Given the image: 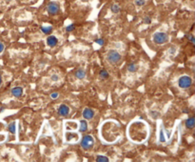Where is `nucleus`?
Instances as JSON below:
<instances>
[{
	"label": "nucleus",
	"instance_id": "1",
	"mask_svg": "<svg viewBox=\"0 0 195 162\" xmlns=\"http://www.w3.org/2000/svg\"><path fill=\"white\" fill-rule=\"evenodd\" d=\"M107 58H108V62L111 63V64H117V63L120 61V59H121V55H120L118 51L112 50V51H110L108 53Z\"/></svg>",
	"mask_w": 195,
	"mask_h": 162
},
{
	"label": "nucleus",
	"instance_id": "2",
	"mask_svg": "<svg viewBox=\"0 0 195 162\" xmlns=\"http://www.w3.org/2000/svg\"><path fill=\"white\" fill-rule=\"evenodd\" d=\"M168 40H169V36L167 33L162 32H158L156 33H154L153 36V41L157 44H164L166 42H168Z\"/></svg>",
	"mask_w": 195,
	"mask_h": 162
},
{
	"label": "nucleus",
	"instance_id": "3",
	"mask_svg": "<svg viewBox=\"0 0 195 162\" xmlns=\"http://www.w3.org/2000/svg\"><path fill=\"white\" fill-rule=\"evenodd\" d=\"M178 85L182 89H188V88H190L192 85V79L190 76H184L179 78Z\"/></svg>",
	"mask_w": 195,
	"mask_h": 162
},
{
	"label": "nucleus",
	"instance_id": "4",
	"mask_svg": "<svg viewBox=\"0 0 195 162\" xmlns=\"http://www.w3.org/2000/svg\"><path fill=\"white\" fill-rule=\"evenodd\" d=\"M93 143H94V140L91 136H85L83 137V139L81 141V146L86 149V150H89V149H91L93 146Z\"/></svg>",
	"mask_w": 195,
	"mask_h": 162
},
{
	"label": "nucleus",
	"instance_id": "5",
	"mask_svg": "<svg viewBox=\"0 0 195 162\" xmlns=\"http://www.w3.org/2000/svg\"><path fill=\"white\" fill-rule=\"evenodd\" d=\"M59 10H60V7H59V5L57 4L56 2H50V3H49L48 7H47L48 13L50 14H53V15L58 14Z\"/></svg>",
	"mask_w": 195,
	"mask_h": 162
},
{
	"label": "nucleus",
	"instance_id": "6",
	"mask_svg": "<svg viewBox=\"0 0 195 162\" xmlns=\"http://www.w3.org/2000/svg\"><path fill=\"white\" fill-rule=\"evenodd\" d=\"M58 114L61 117H68L69 114H70V108H69V106L63 104L58 108Z\"/></svg>",
	"mask_w": 195,
	"mask_h": 162
},
{
	"label": "nucleus",
	"instance_id": "7",
	"mask_svg": "<svg viewBox=\"0 0 195 162\" xmlns=\"http://www.w3.org/2000/svg\"><path fill=\"white\" fill-rule=\"evenodd\" d=\"M83 117L85 119H91L93 117H94V111L93 109H90V108H86L83 112Z\"/></svg>",
	"mask_w": 195,
	"mask_h": 162
},
{
	"label": "nucleus",
	"instance_id": "8",
	"mask_svg": "<svg viewBox=\"0 0 195 162\" xmlns=\"http://www.w3.org/2000/svg\"><path fill=\"white\" fill-rule=\"evenodd\" d=\"M57 43H58V40H57V38L55 36H48V38H47V44H48L49 47L53 48V47H55V46L57 45Z\"/></svg>",
	"mask_w": 195,
	"mask_h": 162
},
{
	"label": "nucleus",
	"instance_id": "9",
	"mask_svg": "<svg viewBox=\"0 0 195 162\" xmlns=\"http://www.w3.org/2000/svg\"><path fill=\"white\" fill-rule=\"evenodd\" d=\"M11 95L15 97H20L23 95V88L22 87H14L11 89Z\"/></svg>",
	"mask_w": 195,
	"mask_h": 162
},
{
	"label": "nucleus",
	"instance_id": "10",
	"mask_svg": "<svg viewBox=\"0 0 195 162\" xmlns=\"http://www.w3.org/2000/svg\"><path fill=\"white\" fill-rule=\"evenodd\" d=\"M74 76H75V77L78 78V79H83L86 76V72L84 70H82V69H79V70H77L75 72Z\"/></svg>",
	"mask_w": 195,
	"mask_h": 162
},
{
	"label": "nucleus",
	"instance_id": "11",
	"mask_svg": "<svg viewBox=\"0 0 195 162\" xmlns=\"http://www.w3.org/2000/svg\"><path fill=\"white\" fill-rule=\"evenodd\" d=\"M88 130V123L86 120H81L80 121V128H79V131L81 132H84Z\"/></svg>",
	"mask_w": 195,
	"mask_h": 162
},
{
	"label": "nucleus",
	"instance_id": "12",
	"mask_svg": "<svg viewBox=\"0 0 195 162\" xmlns=\"http://www.w3.org/2000/svg\"><path fill=\"white\" fill-rule=\"evenodd\" d=\"M139 69V66L137 64H134V63H131L128 66V71L130 72V73H134V72H137Z\"/></svg>",
	"mask_w": 195,
	"mask_h": 162
},
{
	"label": "nucleus",
	"instance_id": "13",
	"mask_svg": "<svg viewBox=\"0 0 195 162\" xmlns=\"http://www.w3.org/2000/svg\"><path fill=\"white\" fill-rule=\"evenodd\" d=\"M186 126L188 129H192L194 127V117H190L186 121Z\"/></svg>",
	"mask_w": 195,
	"mask_h": 162
},
{
	"label": "nucleus",
	"instance_id": "14",
	"mask_svg": "<svg viewBox=\"0 0 195 162\" xmlns=\"http://www.w3.org/2000/svg\"><path fill=\"white\" fill-rule=\"evenodd\" d=\"M8 130H9V132H11V134L14 135V134H15V132H16V129H15V123H14V122L10 123V124H9V127H8Z\"/></svg>",
	"mask_w": 195,
	"mask_h": 162
},
{
	"label": "nucleus",
	"instance_id": "15",
	"mask_svg": "<svg viewBox=\"0 0 195 162\" xmlns=\"http://www.w3.org/2000/svg\"><path fill=\"white\" fill-rule=\"evenodd\" d=\"M41 31H42V33H45V34H49V33H50L51 32H53V27H51V26H49V27H42V28H41Z\"/></svg>",
	"mask_w": 195,
	"mask_h": 162
},
{
	"label": "nucleus",
	"instance_id": "16",
	"mask_svg": "<svg viewBox=\"0 0 195 162\" xmlns=\"http://www.w3.org/2000/svg\"><path fill=\"white\" fill-rule=\"evenodd\" d=\"M111 11H112L113 14H118L120 11V7L117 4H113L111 7Z\"/></svg>",
	"mask_w": 195,
	"mask_h": 162
},
{
	"label": "nucleus",
	"instance_id": "17",
	"mask_svg": "<svg viewBox=\"0 0 195 162\" xmlns=\"http://www.w3.org/2000/svg\"><path fill=\"white\" fill-rule=\"evenodd\" d=\"M100 77L102 79H107L108 77V73L106 70H101L100 71Z\"/></svg>",
	"mask_w": 195,
	"mask_h": 162
},
{
	"label": "nucleus",
	"instance_id": "18",
	"mask_svg": "<svg viewBox=\"0 0 195 162\" xmlns=\"http://www.w3.org/2000/svg\"><path fill=\"white\" fill-rule=\"evenodd\" d=\"M96 161H99V162H108V158L107 157H103V155H98L96 158Z\"/></svg>",
	"mask_w": 195,
	"mask_h": 162
},
{
	"label": "nucleus",
	"instance_id": "19",
	"mask_svg": "<svg viewBox=\"0 0 195 162\" xmlns=\"http://www.w3.org/2000/svg\"><path fill=\"white\" fill-rule=\"evenodd\" d=\"M74 29H75V25H74V24H71V25H69V26L66 28V31H67L68 33H70V32H72Z\"/></svg>",
	"mask_w": 195,
	"mask_h": 162
},
{
	"label": "nucleus",
	"instance_id": "20",
	"mask_svg": "<svg viewBox=\"0 0 195 162\" xmlns=\"http://www.w3.org/2000/svg\"><path fill=\"white\" fill-rule=\"evenodd\" d=\"M146 3V0H135V4L137 6H144Z\"/></svg>",
	"mask_w": 195,
	"mask_h": 162
},
{
	"label": "nucleus",
	"instance_id": "21",
	"mask_svg": "<svg viewBox=\"0 0 195 162\" xmlns=\"http://www.w3.org/2000/svg\"><path fill=\"white\" fill-rule=\"evenodd\" d=\"M186 37L187 38V39H190V41L194 44V42H195V40H194V36H192V34H187L186 36Z\"/></svg>",
	"mask_w": 195,
	"mask_h": 162
},
{
	"label": "nucleus",
	"instance_id": "22",
	"mask_svg": "<svg viewBox=\"0 0 195 162\" xmlns=\"http://www.w3.org/2000/svg\"><path fill=\"white\" fill-rule=\"evenodd\" d=\"M144 22L146 23V24H151V18L150 16H146L145 19H144Z\"/></svg>",
	"mask_w": 195,
	"mask_h": 162
},
{
	"label": "nucleus",
	"instance_id": "23",
	"mask_svg": "<svg viewBox=\"0 0 195 162\" xmlns=\"http://www.w3.org/2000/svg\"><path fill=\"white\" fill-rule=\"evenodd\" d=\"M95 42H96L97 44H98V45H100V46H103V45L105 44V41H104V40H103V39H96V40H95Z\"/></svg>",
	"mask_w": 195,
	"mask_h": 162
},
{
	"label": "nucleus",
	"instance_id": "24",
	"mask_svg": "<svg viewBox=\"0 0 195 162\" xmlns=\"http://www.w3.org/2000/svg\"><path fill=\"white\" fill-rule=\"evenodd\" d=\"M160 141H161V142H164V141H165V137H164V132H163V130H161V132H160Z\"/></svg>",
	"mask_w": 195,
	"mask_h": 162
},
{
	"label": "nucleus",
	"instance_id": "25",
	"mask_svg": "<svg viewBox=\"0 0 195 162\" xmlns=\"http://www.w3.org/2000/svg\"><path fill=\"white\" fill-rule=\"evenodd\" d=\"M58 76H56V74H53V76H50V79L53 81H58Z\"/></svg>",
	"mask_w": 195,
	"mask_h": 162
},
{
	"label": "nucleus",
	"instance_id": "26",
	"mask_svg": "<svg viewBox=\"0 0 195 162\" xmlns=\"http://www.w3.org/2000/svg\"><path fill=\"white\" fill-rule=\"evenodd\" d=\"M50 97L53 98V99H56V98L58 97V94H57V92H53V94L50 95Z\"/></svg>",
	"mask_w": 195,
	"mask_h": 162
},
{
	"label": "nucleus",
	"instance_id": "27",
	"mask_svg": "<svg viewBox=\"0 0 195 162\" xmlns=\"http://www.w3.org/2000/svg\"><path fill=\"white\" fill-rule=\"evenodd\" d=\"M4 48H5V47H4V44L0 42V54H1L2 51H4Z\"/></svg>",
	"mask_w": 195,
	"mask_h": 162
},
{
	"label": "nucleus",
	"instance_id": "28",
	"mask_svg": "<svg viewBox=\"0 0 195 162\" xmlns=\"http://www.w3.org/2000/svg\"><path fill=\"white\" fill-rule=\"evenodd\" d=\"M2 84V76H1V74H0V86H1Z\"/></svg>",
	"mask_w": 195,
	"mask_h": 162
},
{
	"label": "nucleus",
	"instance_id": "29",
	"mask_svg": "<svg viewBox=\"0 0 195 162\" xmlns=\"http://www.w3.org/2000/svg\"><path fill=\"white\" fill-rule=\"evenodd\" d=\"M5 1H6V2H8V3H10V2L13 1V0H5Z\"/></svg>",
	"mask_w": 195,
	"mask_h": 162
},
{
	"label": "nucleus",
	"instance_id": "30",
	"mask_svg": "<svg viewBox=\"0 0 195 162\" xmlns=\"http://www.w3.org/2000/svg\"><path fill=\"white\" fill-rule=\"evenodd\" d=\"M3 110H4V108H3V107H2V108H0V113H1V112L3 111Z\"/></svg>",
	"mask_w": 195,
	"mask_h": 162
}]
</instances>
